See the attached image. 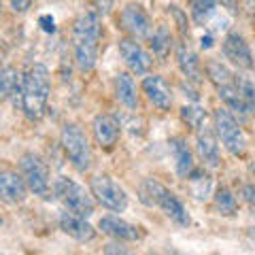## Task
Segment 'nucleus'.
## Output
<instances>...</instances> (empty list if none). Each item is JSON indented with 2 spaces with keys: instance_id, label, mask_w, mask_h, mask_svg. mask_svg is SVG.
I'll use <instances>...</instances> for the list:
<instances>
[{
  "instance_id": "nucleus-1",
  "label": "nucleus",
  "mask_w": 255,
  "mask_h": 255,
  "mask_svg": "<svg viewBox=\"0 0 255 255\" xmlns=\"http://www.w3.org/2000/svg\"><path fill=\"white\" fill-rule=\"evenodd\" d=\"M49 94H51V77L49 70L43 64H34L21 75L19 90L13 98H17L19 109L23 111L30 122H41L49 107Z\"/></svg>"
},
{
  "instance_id": "nucleus-2",
  "label": "nucleus",
  "mask_w": 255,
  "mask_h": 255,
  "mask_svg": "<svg viewBox=\"0 0 255 255\" xmlns=\"http://www.w3.org/2000/svg\"><path fill=\"white\" fill-rule=\"evenodd\" d=\"M100 15L96 11L81 13L73 23V51H75V64L81 73H92L98 64L100 53Z\"/></svg>"
},
{
  "instance_id": "nucleus-3",
  "label": "nucleus",
  "mask_w": 255,
  "mask_h": 255,
  "mask_svg": "<svg viewBox=\"0 0 255 255\" xmlns=\"http://www.w3.org/2000/svg\"><path fill=\"white\" fill-rule=\"evenodd\" d=\"M138 200L145 206H149V209H153V206L159 209L170 221L177 223V226L187 228L191 223V217L185 209V204L181 202V198L174 194V191H170L166 185H162L157 179H145L140 183Z\"/></svg>"
},
{
  "instance_id": "nucleus-4",
  "label": "nucleus",
  "mask_w": 255,
  "mask_h": 255,
  "mask_svg": "<svg viewBox=\"0 0 255 255\" xmlns=\"http://www.w3.org/2000/svg\"><path fill=\"white\" fill-rule=\"evenodd\" d=\"M206 77L217 90L219 100L226 105L230 113H238L241 117L249 115L241 98V90H238V77H234V73L226 64H221L219 60H209L206 62Z\"/></svg>"
},
{
  "instance_id": "nucleus-5",
  "label": "nucleus",
  "mask_w": 255,
  "mask_h": 255,
  "mask_svg": "<svg viewBox=\"0 0 255 255\" xmlns=\"http://www.w3.org/2000/svg\"><path fill=\"white\" fill-rule=\"evenodd\" d=\"M60 142L62 149L66 153L68 162L75 166L77 172H87L92 168L94 162V153H92V145L87 138L85 130L79 124H64L62 132H60Z\"/></svg>"
},
{
  "instance_id": "nucleus-6",
  "label": "nucleus",
  "mask_w": 255,
  "mask_h": 255,
  "mask_svg": "<svg viewBox=\"0 0 255 255\" xmlns=\"http://www.w3.org/2000/svg\"><path fill=\"white\" fill-rule=\"evenodd\" d=\"M213 128H215V136L228 149V153H232L234 157H243L247 153V136L243 128L234 117V113H230L226 107L217 109L213 113Z\"/></svg>"
},
{
  "instance_id": "nucleus-7",
  "label": "nucleus",
  "mask_w": 255,
  "mask_h": 255,
  "mask_svg": "<svg viewBox=\"0 0 255 255\" xmlns=\"http://www.w3.org/2000/svg\"><path fill=\"white\" fill-rule=\"evenodd\" d=\"M51 191L55 194V198L64 204V209L75 213V215H81V217H92L94 215V198L87 194L85 187H81L77 181L68 179V177H58L53 181Z\"/></svg>"
},
{
  "instance_id": "nucleus-8",
  "label": "nucleus",
  "mask_w": 255,
  "mask_h": 255,
  "mask_svg": "<svg viewBox=\"0 0 255 255\" xmlns=\"http://www.w3.org/2000/svg\"><path fill=\"white\" fill-rule=\"evenodd\" d=\"M19 174L26 181L28 191H32L38 198H49L51 194L49 166H47V162L38 153L28 151V153H23L19 157Z\"/></svg>"
},
{
  "instance_id": "nucleus-9",
  "label": "nucleus",
  "mask_w": 255,
  "mask_h": 255,
  "mask_svg": "<svg viewBox=\"0 0 255 255\" xmlns=\"http://www.w3.org/2000/svg\"><path fill=\"white\" fill-rule=\"evenodd\" d=\"M92 198L102 209L111 213H124L128 209V194L119 183L109 174H96L90 181Z\"/></svg>"
},
{
  "instance_id": "nucleus-10",
  "label": "nucleus",
  "mask_w": 255,
  "mask_h": 255,
  "mask_svg": "<svg viewBox=\"0 0 255 255\" xmlns=\"http://www.w3.org/2000/svg\"><path fill=\"white\" fill-rule=\"evenodd\" d=\"M119 26L132 41H145L153 32V23H151L149 13L138 2H128L124 6L122 13H119Z\"/></svg>"
},
{
  "instance_id": "nucleus-11",
  "label": "nucleus",
  "mask_w": 255,
  "mask_h": 255,
  "mask_svg": "<svg viewBox=\"0 0 255 255\" xmlns=\"http://www.w3.org/2000/svg\"><path fill=\"white\" fill-rule=\"evenodd\" d=\"M221 51L223 58H226L232 66H236L238 70H251L253 68V53L249 43L245 41V36L236 30H230L221 41Z\"/></svg>"
},
{
  "instance_id": "nucleus-12",
  "label": "nucleus",
  "mask_w": 255,
  "mask_h": 255,
  "mask_svg": "<svg viewBox=\"0 0 255 255\" xmlns=\"http://www.w3.org/2000/svg\"><path fill=\"white\" fill-rule=\"evenodd\" d=\"M117 49H119V55H122V60L128 68H130V73L134 75H147L151 70V55L142 49V45L132 41V38H119L117 43Z\"/></svg>"
},
{
  "instance_id": "nucleus-13",
  "label": "nucleus",
  "mask_w": 255,
  "mask_h": 255,
  "mask_svg": "<svg viewBox=\"0 0 255 255\" xmlns=\"http://www.w3.org/2000/svg\"><path fill=\"white\" fill-rule=\"evenodd\" d=\"M92 132L98 147L113 149L119 142V136H122V124H119V119L115 115L100 113L92 119Z\"/></svg>"
},
{
  "instance_id": "nucleus-14",
  "label": "nucleus",
  "mask_w": 255,
  "mask_h": 255,
  "mask_svg": "<svg viewBox=\"0 0 255 255\" xmlns=\"http://www.w3.org/2000/svg\"><path fill=\"white\" fill-rule=\"evenodd\" d=\"M196 153L200 157V162L204 164V168H219L221 166V153L217 145V136L215 130H211L209 126H202L196 130Z\"/></svg>"
},
{
  "instance_id": "nucleus-15",
  "label": "nucleus",
  "mask_w": 255,
  "mask_h": 255,
  "mask_svg": "<svg viewBox=\"0 0 255 255\" xmlns=\"http://www.w3.org/2000/svg\"><path fill=\"white\" fill-rule=\"evenodd\" d=\"M140 90L157 111H168L172 107V90L162 75H147L140 83Z\"/></svg>"
},
{
  "instance_id": "nucleus-16",
  "label": "nucleus",
  "mask_w": 255,
  "mask_h": 255,
  "mask_svg": "<svg viewBox=\"0 0 255 255\" xmlns=\"http://www.w3.org/2000/svg\"><path fill=\"white\" fill-rule=\"evenodd\" d=\"M98 228L102 230V234H107L111 238H115L119 243H136L142 238V232L138 226L126 221V219H119L115 215H107L98 221Z\"/></svg>"
},
{
  "instance_id": "nucleus-17",
  "label": "nucleus",
  "mask_w": 255,
  "mask_h": 255,
  "mask_svg": "<svg viewBox=\"0 0 255 255\" xmlns=\"http://www.w3.org/2000/svg\"><path fill=\"white\" fill-rule=\"evenodd\" d=\"M28 198V185L19 172L2 170L0 172V202L4 204H21Z\"/></svg>"
},
{
  "instance_id": "nucleus-18",
  "label": "nucleus",
  "mask_w": 255,
  "mask_h": 255,
  "mask_svg": "<svg viewBox=\"0 0 255 255\" xmlns=\"http://www.w3.org/2000/svg\"><path fill=\"white\" fill-rule=\"evenodd\" d=\"M60 230L66 236L75 238L77 243H90L96 238V230L90 221H87L85 217H81V215H75L70 211H64L60 213Z\"/></svg>"
},
{
  "instance_id": "nucleus-19",
  "label": "nucleus",
  "mask_w": 255,
  "mask_h": 255,
  "mask_svg": "<svg viewBox=\"0 0 255 255\" xmlns=\"http://www.w3.org/2000/svg\"><path fill=\"white\" fill-rule=\"evenodd\" d=\"M168 149H170V155L174 159V172H177L179 179H187L191 170L196 168V162H194V151L189 149L187 140L181 138V136H174L168 140Z\"/></svg>"
},
{
  "instance_id": "nucleus-20",
  "label": "nucleus",
  "mask_w": 255,
  "mask_h": 255,
  "mask_svg": "<svg viewBox=\"0 0 255 255\" xmlns=\"http://www.w3.org/2000/svg\"><path fill=\"white\" fill-rule=\"evenodd\" d=\"M177 64H179V70L183 73V77H185L187 81H191V83L202 81V62L189 45L181 43L177 47Z\"/></svg>"
},
{
  "instance_id": "nucleus-21",
  "label": "nucleus",
  "mask_w": 255,
  "mask_h": 255,
  "mask_svg": "<svg viewBox=\"0 0 255 255\" xmlns=\"http://www.w3.org/2000/svg\"><path fill=\"white\" fill-rule=\"evenodd\" d=\"M113 87H115V98H117L119 105H124L126 109H130V111L138 109L136 83H134V79L128 73H117L115 81H113Z\"/></svg>"
},
{
  "instance_id": "nucleus-22",
  "label": "nucleus",
  "mask_w": 255,
  "mask_h": 255,
  "mask_svg": "<svg viewBox=\"0 0 255 255\" xmlns=\"http://www.w3.org/2000/svg\"><path fill=\"white\" fill-rule=\"evenodd\" d=\"M149 47L157 60H166L172 51V34L166 26H157L149 36Z\"/></svg>"
},
{
  "instance_id": "nucleus-23",
  "label": "nucleus",
  "mask_w": 255,
  "mask_h": 255,
  "mask_svg": "<svg viewBox=\"0 0 255 255\" xmlns=\"http://www.w3.org/2000/svg\"><path fill=\"white\" fill-rule=\"evenodd\" d=\"M213 206H215V211H217L219 215H223V217H232V215H236L238 200H236L234 191L230 187H226V185L217 187L215 189V194H213Z\"/></svg>"
},
{
  "instance_id": "nucleus-24",
  "label": "nucleus",
  "mask_w": 255,
  "mask_h": 255,
  "mask_svg": "<svg viewBox=\"0 0 255 255\" xmlns=\"http://www.w3.org/2000/svg\"><path fill=\"white\" fill-rule=\"evenodd\" d=\"M19 81H21V75L17 68L6 66L0 70V102L13 98L15 92L19 90Z\"/></svg>"
},
{
  "instance_id": "nucleus-25",
  "label": "nucleus",
  "mask_w": 255,
  "mask_h": 255,
  "mask_svg": "<svg viewBox=\"0 0 255 255\" xmlns=\"http://www.w3.org/2000/svg\"><path fill=\"white\" fill-rule=\"evenodd\" d=\"M217 11V0H191V19L196 26H206Z\"/></svg>"
},
{
  "instance_id": "nucleus-26",
  "label": "nucleus",
  "mask_w": 255,
  "mask_h": 255,
  "mask_svg": "<svg viewBox=\"0 0 255 255\" xmlns=\"http://www.w3.org/2000/svg\"><path fill=\"white\" fill-rule=\"evenodd\" d=\"M187 181H189L191 191H194V196L198 198V200H206V198L211 196L213 181H211V177H209V174H206L204 170L194 168V170H191V174L187 177Z\"/></svg>"
},
{
  "instance_id": "nucleus-27",
  "label": "nucleus",
  "mask_w": 255,
  "mask_h": 255,
  "mask_svg": "<svg viewBox=\"0 0 255 255\" xmlns=\"http://www.w3.org/2000/svg\"><path fill=\"white\" fill-rule=\"evenodd\" d=\"M181 119L185 122L191 130H198L206 124V111L198 105H187L181 109Z\"/></svg>"
},
{
  "instance_id": "nucleus-28",
  "label": "nucleus",
  "mask_w": 255,
  "mask_h": 255,
  "mask_svg": "<svg viewBox=\"0 0 255 255\" xmlns=\"http://www.w3.org/2000/svg\"><path fill=\"white\" fill-rule=\"evenodd\" d=\"M170 11H172V15H174V21H177V26H179V30H181V34L183 36H189V26H187V15L183 13L179 6H170Z\"/></svg>"
},
{
  "instance_id": "nucleus-29",
  "label": "nucleus",
  "mask_w": 255,
  "mask_h": 255,
  "mask_svg": "<svg viewBox=\"0 0 255 255\" xmlns=\"http://www.w3.org/2000/svg\"><path fill=\"white\" fill-rule=\"evenodd\" d=\"M105 255H136V253L130 251L128 247H124L119 241H115V243L105 245Z\"/></svg>"
},
{
  "instance_id": "nucleus-30",
  "label": "nucleus",
  "mask_w": 255,
  "mask_h": 255,
  "mask_svg": "<svg viewBox=\"0 0 255 255\" xmlns=\"http://www.w3.org/2000/svg\"><path fill=\"white\" fill-rule=\"evenodd\" d=\"M241 198L253 209L255 206V183H245L241 187Z\"/></svg>"
},
{
  "instance_id": "nucleus-31",
  "label": "nucleus",
  "mask_w": 255,
  "mask_h": 255,
  "mask_svg": "<svg viewBox=\"0 0 255 255\" xmlns=\"http://www.w3.org/2000/svg\"><path fill=\"white\" fill-rule=\"evenodd\" d=\"M113 4H115V0H94L96 13H98L100 17H105V15H109L113 11Z\"/></svg>"
},
{
  "instance_id": "nucleus-32",
  "label": "nucleus",
  "mask_w": 255,
  "mask_h": 255,
  "mask_svg": "<svg viewBox=\"0 0 255 255\" xmlns=\"http://www.w3.org/2000/svg\"><path fill=\"white\" fill-rule=\"evenodd\" d=\"M36 0H9V4H11V9L15 13H28L30 11V6L34 4Z\"/></svg>"
},
{
  "instance_id": "nucleus-33",
  "label": "nucleus",
  "mask_w": 255,
  "mask_h": 255,
  "mask_svg": "<svg viewBox=\"0 0 255 255\" xmlns=\"http://www.w3.org/2000/svg\"><path fill=\"white\" fill-rule=\"evenodd\" d=\"M38 26L51 34V32H55V19L51 17V15H41V17H38Z\"/></svg>"
},
{
  "instance_id": "nucleus-34",
  "label": "nucleus",
  "mask_w": 255,
  "mask_h": 255,
  "mask_svg": "<svg viewBox=\"0 0 255 255\" xmlns=\"http://www.w3.org/2000/svg\"><path fill=\"white\" fill-rule=\"evenodd\" d=\"M221 2V9L230 11L232 15H238V11H241V6H238V0H219Z\"/></svg>"
},
{
  "instance_id": "nucleus-35",
  "label": "nucleus",
  "mask_w": 255,
  "mask_h": 255,
  "mask_svg": "<svg viewBox=\"0 0 255 255\" xmlns=\"http://www.w3.org/2000/svg\"><path fill=\"white\" fill-rule=\"evenodd\" d=\"M200 47H202V49H211V47H213V36H202Z\"/></svg>"
},
{
  "instance_id": "nucleus-36",
  "label": "nucleus",
  "mask_w": 255,
  "mask_h": 255,
  "mask_svg": "<svg viewBox=\"0 0 255 255\" xmlns=\"http://www.w3.org/2000/svg\"><path fill=\"white\" fill-rule=\"evenodd\" d=\"M2 223H4V217H2V213H0V226H2Z\"/></svg>"
},
{
  "instance_id": "nucleus-37",
  "label": "nucleus",
  "mask_w": 255,
  "mask_h": 255,
  "mask_svg": "<svg viewBox=\"0 0 255 255\" xmlns=\"http://www.w3.org/2000/svg\"><path fill=\"white\" fill-rule=\"evenodd\" d=\"M251 174H253V177H255V164L251 166Z\"/></svg>"
},
{
  "instance_id": "nucleus-38",
  "label": "nucleus",
  "mask_w": 255,
  "mask_h": 255,
  "mask_svg": "<svg viewBox=\"0 0 255 255\" xmlns=\"http://www.w3.org/2000/svg\"><path fill=\"white\" fill-rule=\"evenodd\" d=\"M0 19H2V6H0Z\"/></svg>"
},
{
  "instance_id": "nucleus-39",
  "label": "nucleus",
  "mask_w": 255,
  "mask_h": 255,
  "mask_svg": "<svg viewBox=\"0 0 255 255\" xmlns=\"http://www.w3.org/2000/svg\"><path fill=\"white\" fill-rule=\"evenodd\" d=\"M251 211H253V215H255V206H253V209H251Z\"/></svg>"
}]
</instances>
